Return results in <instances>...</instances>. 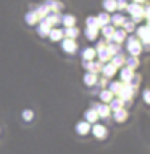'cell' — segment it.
I'll return each mask as SVG.
<instances>
[{
  "label": "cell",
  "mask_w": 150,
  "mask_h": 154,
  "mask_svg": "<svg viewBox=\"0 0 150 154\" xmlns=\"http://www.w3.org/2000/svg\"><path fill=\"white\" fill-rule=\"evenodd\" d=\"M128 51L131 55H134L137 57L140 52H142V45H140L139 42V39H136V37H129V41H128Z\"/></svg>",
  "instance_id": "6da1fadb"
},
{
  "label": "cell",
  "mask_w": 150,
  "mask_h": 154,
  "mask_svg": "<svg viewBox=\"0 0 150 154\" xmlns=\"http://www.w3.org/2000/svg\"><path fill=\"white\" fill-rule=\"evenodd\" d=\"M128 11L132 15V18H134V21H137L139 18H142L145 15V10L142 8L140 3H131V5H128Z\"/></svg>",
  "instance_id": "7a4b0ae2"
},
{
  "label": "cell",
  "mask_w": 150,
  "mask_h": 154,
  "mask_svg": "<svg viewBox=\"0 0 150 154\" xmlns=\"http://www.w3.org/2000/svg\"><path fill=\"white\" fill-rule=\"evenodd\" d=\"M137 32H139V37H140V41H142L144 44H150V28L142 26V28L137 29Z\"/></svg>",
  "instance_id": "3957f363"
},
{
  "label": "cell",
  "mask_w": 150,
  "mask_h": 154,
  "mask_svg": "<svg viewBox=\"0 0 150 154\" xmlns=\"http://www.w3.org/2000/svg\"><path fill=\"white\" fill-rule=\"evenodd\" d=\"M61 47H63L65 52L73 54V52L78 49V45H76V42H74V39H65L63 42H61Z\"/></svg>",
  "instance_id": "277c9868"
},
{
  "label": "cell",
  "mask_w": 150,
  "mask_h": 154,
  "mask_svg": "<svg viewBox=\"0 0 150 154\" xmlns=\"http://www.w3.org/2000/svg\"><path fill=\"white\" fill-rule=\"evenodd\" d=\"M92 133H94L95 138L103 140L107 136V128L103 127V125H94V127H92Z\"/></svg>",
  "instance_id": "5b68a950"
},
{
  "label": "cell",
  "mask_w": 150,
  "mask_h": 154,
  "mask_svg": "<svg viewBox=\"0 0 150 154\" xmlns=\"http://www.w3.org/2000/svg\"><path fill=\"white\" fill-rule=\"evenodd\" d=\"M132 94H134V89H132L131 86H124L118 96H119V99H121L123 102H126V101H129V99L132 97Z\"/></svg>",
  "instance_id": "8992f818"
},
{
  "label": "cell",
  "mask_w": 150,
  "mask_h": 154,
  "mask_svg": "<svg viewBox=\"0 0 150 154\" xmlns=\"http://www.w3.org/2000/svg\"><path fill=\"white\" fill-rule=\"evenodd\" d=\"M99 57H100V60H102V62H107L111 57V54L108 52V49L105 47V44H103V42L99 44Z\"/></svg>",
  "instance_id": "52a82bcc"
},
{
  "label": "cell",
  "mask_w": 150,
  "mask_h": 154,
  "mask_svg": "<svg viewBox=\"0 0 150 154\" xmlns=\"http://www.w3.org/2000/svg\"><path fill=\"white\" fill-rule=\"evenodd\" d=\"M76 131L79 133V135H87V133L90 131V123L89 122H79L78 125H76Z\"/></svg>",
  "instance_id": "ba28073f"
},
{
  "label": "cell",
  "mask_w": 150,
  "mask_h": 154,
  "mask_svg": "<svg viewBox=\"0 0 150 154\" xmlns=\"http://www.w3.org/2000/svg\"><path fill=\"white\" fill-rule=\"evenodd\" d=\"M44 5L47 7L50 11H60V10H61V7H63L60 2H55V0H45Z\"/></svg>",
  "instance_id": "9c48e42d"
},
{
  "label": "cell",
  "mask_w": 150,
  "mask_h": 154,
  "mask_svg": "<svg viewBox=\"0 0 150 154\" xmlns=\"http://www.w3.org/2000/svg\"><path fill=\"white\" fill-rule=\"evenodd\" d=\"M95 110H97V114H99V117H102V119H107L108 115H110V106H95Z\"/></svg>",
  "instance_id": "30bf717a"
},
{
  "label": "cell",
  "mask_w": 150,
  "mask_h": 154,
  "mask_svg": "<svg viewBox=\"0 0 150 154\" xmlns=\"http://www.w3.org/2000/svg\"><path fill=\"white\" fill-rule=\"evenodd\" d=\"M84 117H86V122H89V123H94L95 120L99 119V114H97V110H95V109H89V110H86Z\"/></svg>",
  "instance_id": "8fae6325"
},
{
  "label": "cell",
  "mask_w": 150,
  "mask_h": 154,
  "mask_svg": "<svg viewBox=\"0 0 150 154\" xmlns=\"http://www.w3.org/2000/svg\"><path fill=\"white\" fill-rule=\"evenodd\" d=\"M126 117H128V112H126V109H118V110H115V120L116 122H124L126 120Z\"/></svg>",
  "instance_id": "7c38bea8"
},
{
  "label": "cell",
  "mask_w": 150,
  "mask_h": 154,
  "mask_svg": "<svg viewBox=\"0 0 150 154\" xmlns=\"http://www.w3.org/2000/svg\"><path fill=\"white\" fill-rule=\"evenodd\" d=\"M124 36H126V31H124V29H118V31H115L113 32V36H111V39H113L115 41V42H123V41H124Z\"/></svg>",
  "instance_id": "4fadbf2b"
},
{
  "label": "cell",
  "mask_w": 150,
  "mask_h": 154,
  "mask_svg": "<svg viewBox=\"0 0 150 154\" xmlns=\"http://www.w3.org/2000/svg\"><path fill=\"white\" fill-rule=\"evenodd\" d=\"M61 23L66 24V28H71V26H74V23H76V18H74L73 15H65V16H61Z\"/></svg>",
  "instance_id": "5bb4252c"
},
{
  "label": "cell",
  "mask_w": 150,
  "mask_h": 154,
  "mask_svg": "<svg viewBox=\"0 0 150 154\" xmlns=\"http://www.w3.org/2000/svg\"><path fill=\"white\" fill-rule=\"evenodd\" d=\"M63 34L68 37V39H74L78 34H79V29L78 28H74V26H71V28H66V29L63 31Z\"/></svg>",
  "instance_id": "9a60e30c"
},
{
  "label": "cell",
  "mask_w": 150,
  "mask_h": 154,
  "mask_svg": "<svg viewBox=\"0 0 150 154\" xmlns=\"http://www.w3.org/2000/svg\"><path fill=\"white\" fill-rule=\"evenodd\" d=\"M95 49H84V51H82V59H84L86 62H90L95 57Z\"/></svg>",
  "instance_id": "2e32d148"
},
{
  "label": "cell",
  "mask_w": 150,
  "mask_h": 154,
  "mask_svg": "<svg viewBox=\"0 0 150 154\" xmlns=\"http://www.w3.org/2000/svg\"><path fill=\"white\" fill-rule=\"evenodd\" d=\"M39 21V16H37L36 11H28L26 13V23L28 24H36Z\"/></svg>",
  "instance_id": "e0dca14e"
},
{
  "label": "cell",
  "mask_w": 150,
  "mask_h": 154,
  "mask_svg": "<svg viewBox=\"0 0 150 154\" xmlns=\"http://www.w3.org/2000/svg\"><path fill=\"white\" fill-rule=\"evenodd\" d=\"M103 73H105V76H113L115 72H116V66L113 63H107L105 66H102Z\"/></svg>",
  "instance_id": "ac0fdd59"
},
{
  "label": "cell",
  "mask_w": 150,
  "mask_h": 154,
  "mask_svg": "<svg viewBox=\"0 0 150 154\" xmlns=\"http://www.w3.org/2000/svg\"><path fill=\"white\" fill-rule=\"evenodd\" d=\"M84 66H86L87 70H90L92 73L99 72V70H102V65H100V63H95V62H92V60H90V62H86Z\"/></svg>",
  "instance_id": "d6986e66"
},
{
  "label": "cell",
  "mask_w": 150,
  "mask_h": 154,
  "mask_svg": "<svg viewBox=\"0 0 150 154\" xmlns=\"http://www.w3.org/2000/svg\"><path fill=\"white\" fill-rule=\"evenodd\" d=\"M50 29H52V28H50L45 21H42V23L39 24V28H37V31H39V34H40V36H49Z\"/></svg>",
  "instance_id": "ffe728a7"
},
{
  "label": "cell",
  "mask_w": 150,
  "mask_h": 154,
  "mask_svg": "<svg viewBox=\"0 0 150 154\" xmlns=\"http://www.w3.org/2000/svg\"><path fill=\"white\" fill-rule=\"evenodd\" d=\"M49 36H50V39H52V41H60L65 34H63V31H61V29H50Z\"/></svg>",
  "instance_id": "44dd1931"
},
{
  "label": "cell",
  "mask_w": 150,
  "mask_h": 154,
  "mask_svg": "<svg viewBox=\"0 0 150 154\" xmlns=\"http://www.w3.org/2000/svg\"><path fill=\"white\" fill-rule=\"evenodd\" d=\"M103 8L107 11H115L116 10V0H103Z\"/></svg>",
  "instance_id": "7402d4cb"
},
{
  "label": "cell",
  "mask_w": 150,
  "mask_h": 154,
  "mask_svg": "<svg viewBox=\"0 0 150 154\" xmlns=\"http://www.w3.org/2000/svg\"><path fill=\"white\" fill-rule=\"evenodd\" d=\"M84 83L87 86H92L97 83V76H95V73H87L86 76H84Z\"/></svg>",
  "instance_id": "603a6c76"
},
{
  "label": "cell",
  "mask_w": 150,
  "mask_h": 154,
  "mask_svg": "<svg viewBox=\"0 0 150 154\" xmlns=\"http://www.w3.org/2000/svg\"><path fill=\"white\" fill-rule=\"evenodd\" d=\"M131 78H132V70L128 68V66H126V68H123V70H121V80L129 83V80H131Z\"/></svg>",
  "instance_id": "cb8c5ba5"
},
{
  "label": "cell",
  "mask_w": 150,
  "mask_h": 154,
  "mask_svg": "<svg viewBox=\"0 0 150 154\" xmlns=\"http://www.w3.org/2000/svg\"><path fill=\"white\" fill-rule=\"evenodd\" d=\"M97 21H99V26H107L108 21H110V16H108L107 13H100L97 16Z\"/></svg>",
  "instance_id": "d4e9b609"
},
{
  "label": "cell",
  "mask_w": 150,
  "mask_h": 154,
  "mask_svg": "<svg viewBox=\"0 0 150 154\" xmlns=\"http://www.w3.org/2000/svg\"><path fill=\"white\" fill-rule=\"evenodd\" d=\"M123 101H121V99H111V101H110V109H113V110H118V109H121V107H123Z\"/></svg>",
  "instance_id": "484cf974"
},
{
  "label": "cell",
  "mask_w": 150,
  "mask_h": 154,
  "mask_svg": "<svg viewBox=\"0 0 150 154\" xmlns=\"http://www.w3.org/2000/svg\"><path fill=\"white\" fill-rule=\"evenodd\" d=\"M97 32H99V28H87V31H86V36H87V39L94 41L95 37H97Z\"/></svg>",
  "instance_id": "4316f807"
},
{
  "label": "cell",
  "mask_w": 150,
  "mask_h": 154,
  "mask_svg": "<svg viewBox=\"0 0 150 154\" xmlns=\"http://www.w3.org/2000/svg\"><path fill=\"white\" fill-rule=\"evenodd\" d=\"M100 99H102L103 102H110L111 99H113V93H111V91H102V93H100Z\"/></svg>",
  "instance_id": "83f0119b"
},
{
  "label": "cell",
  "mask_w": 150,
  "mask_h": 154,
  "mask_svg": "<svg viewBox=\"0 0 150 154\" xmlns=\"http://www.w3.org/2000/svg\"><path fill=\"white\" fill-rule=\"evenodd\" d=\"M124 88V86H123V83H111V85H110V91H111V93H116V94H119V93H121V89Z\"/></svg>",
  "instance_id": "f1b7e54d"
},
{
  "label": "cell",
  "mask_w": 150,
  "mask_h": 154,
  "mask_svg": "<svg viewBox=\"0 0 150 154\" xmlns=\"http://www.w3.org/2000/svg\"><path fill=\"white\" fill-rule=\"evenodd\" d=\"M124 62H126V60H124V57H123L119 52H118V54H116V55L113 57V65L116 66V68H118V66H121V65L124 63Z\"/></svg>",
  "instance_id": "f546056e"
},
{
  "label": "cell",
  "mask_w": 150,
  "mask_h": 154,
  "mask_svg": "<svg viewBox=\"0 0 150 154\" xmlns=\"http://www.w3.org/2000/svg\"><path fill=\"white\" fill-rule=\"evenodd\" d=\"M111 21L115 23V26H121V24H124L126 20H124L123 15H113V16H111Z\"/></svg>",
  "instance_id": "4dcf8cb0"
},
{
  "label": "cell",
  "mask_w": 150,
  "mask_h": 154,
  "mask_svg": "<svg viewBox=\"0 0 150 154\" xmlns=\"http://www.w3.org/2000/svg\"><path fill=\"white\" fill-rule=\"evenodd\" d=\"M102 32L107 36V39H111V36H113V32H115V29H113V26H102Z\"/></svg>",
  "instance_id": "1f68e13d"
},
{
  "label": "cell",
  "mask_w": 150,
  "mask_h": 154,
  "mask_svg": "<svg viewBox=\"0 0 150 154\" xmlns=\"http://www.w3.org/2000/svg\"><path fill=\"white\" fill-rule=\"evenodd\" d=\"M126 63H128V68H136L137 65H139V60H137V57H134V55H131L129 59L126 60Z\"/></svg>",
  "instance_id": "d6a6232c"
},
{
  "label": "cell",
  "mask_w": 150,
  "mask_h": 154,
  "mask_svg": "<svg viewBox=\"0 0 150 154\" xmlns=\"http://www.w3.org/2000/svg\"><path fill=\"white\" fill-rule=\"evenodd\" d=\"M87 28H99V21H97V16H89L86 20Z\"/></svg>",
  "instance_id": "836d02e7"
},
{
  "label": "cell",
  "mask_w": 150,
  "mask_h": 154,
  "mask_svg": "<svg viewBox=\"0 0 150 154\" xmlns=\"http://www.w3.org/2000/svg\"><path fill=\"white\" fill-rule=\"evenodd\" d=\"M107 49H108V52H110L111 55H113V54H118V51H119V45H118V44H113V42H108Z\"/></svg>",
  "instance_id": "e575fe53"
},
{
  "label": "cell",
  "mask_w": 150,
  "mask_h": 154,
  "mask_svg": "<svg viewBox=\"0 0 150 154\" xmlns=\"http://www.w3.org/2000/svg\"><path fill=\"white\" fill-rule=\"evenodd\" d=\"M139 81H140V76L132 75V78L129 80V86H131V88H132V86H137V85H139Z\"/></svg>",
  "instance_id": "d590c367"
},
{
  "label": "cell",
  "mask_w": 150,
  "mask_h": 154,
  "mask_svg": "<svg viewBox=\"0 0 150 154\" xmlns=\"http://www.w3.org/2000/svg\"><path fill=\"white\" fill-rule=\"evenodd\" d=\"M134 29V23L132 21H124V31H132Z\"/></svg>",
  "instance_id": "8d00e7d4"
},
{
  "label": "cell",
  "mask_w": 150,
  "mask_h": 154,
  "mask_svg": "<svg viewBox=\"0 0 150 154\" xmlns=\"http://www.w3.org/2000/svg\"><path fill=\"white\" fill-rule=\"evenodd\" d=\"M23 119L28 120V122H29V120H32V112L31 110H24L23 112Z\"/></svg>",
  "instance_id": "74e56055"
},
{
  "label": "cell",
  "mask_w": 150,
  "mask_h": 154,
  "mask_svg": "<svg viewBox=\"0 0 150 154\" xmlns=\"http://www.w3.org/2000/svg\"><path fill=\"white\" fill-rule=\"evenodd\" d=\"M144 101L147 102V104H150V89H147V91H144Z\"/></svg>",
  "instance_id": "f35d334b"
},
{
  "label": "cell",
  "mask_w": 150,
  "mask_h": 154,
  "mask_svg": "<svg viewBox=\"0 0 150 154\" xmlns=\"http://www.w3.org/2000/svg\"><path fill=\"white\" fill-rule=\"evenodd\" d=\"M145 15H147V18L150 20V7L147 8V10H145Z\"/></svg>",
  "instance_id": "ab89813d"
},
{
  "label": "cell",
  "mask_w": 150,
  "mask_h": 154,
  "mask_svg": "<svg viewBox=\"0 0 150 154\" xmlns=\"http://www.w3.org/2000/svg\"><path fill=\"white\" fill-rule=\"evenodd\" d=\"M144 0H134V3H142Z\"/></svg>",
  "instance_id": "60d3db41"
},
{
  "label": "cell",
  "mask_w": 150,
  "mask_h": 154,
  "mask_svg": "<svg viewBox=\"0 0 150 154\" xmlns=\"http://www.w3.org/2000/svg\"><path fill=\"white\" fill-rule=\"evenodd\" d=\"M147 28H150V20H149V24H147Z\"/></svg>",
  "instance_id": "b9f144b4"
}]
</instances>
